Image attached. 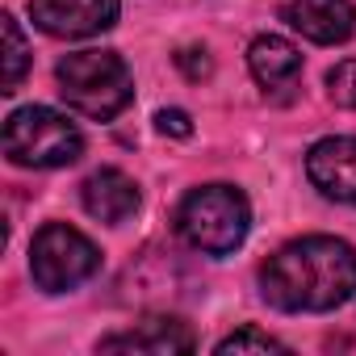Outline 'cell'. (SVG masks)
Masks as SVG:
<instances>
[{
	"label": "cell",
	"instance_id": "1",
	"mask_svg": "<svg viewBox=\"0 0 356 356\" xmlns=\"http://www.w3.org/2000/svg\"><path fill=\"white\" fill-rule=\"evenodd\" d=\"M260 293L285 314H323L356 293V248L335 235H302L260 268Z\"/></svg>",
	"mask_w": 356,
	"mask_h": 356
},
{
	"label": "cell",
	"instance_id": "2",
	"mask_svg": "<svg viewBox=\"0 0 356 356\" xmlns=\"http://www.w3.org/2000/svg\"><path fill=\"white\" fill-rule=\"evenodd\" d=\"M55 80H59L63 101L92 122H109L134 101L130 67L113 51H76V55L59 59Z\"/></svg>",
	"mask_w": 356,
	"mask_h": 356
},
{
	"label": "cell",
	"instance_id": "3",
	"mask_svg": "<svg viewBox=\"0 0 356 356\" xmlns=\"http://www.w3.org/2000/svg\"><path fill=\"white\" fill-rule=\"evenodd\" d=\"M176 231L193 252L227 256L252 231V206L235 185H202L176 210Z\"/></svg>",
	"mask_w": 356,
	"mask_h": 356
},
{
	"label": "cell",
	"instance_id": "4",
	"mask_svg": "<svg viewBox=\"0 0 356 356\" xmlns=\"http://www.w3.org/2000/svg\"><path fill=\"white\" fill-rule=\"evenodd\" d=\"M84 151V134L59 109L26 105L5 122V155L17 168H67Z\"/></svg>",
	"mask_w": 356,
	"mask_h": 356
},
{
	"label": "cell",
	"instance_id": "5",
	"mask_svg": "<svg viewBox=\"0 0 356 356\" xmlns=\"http://www.w3.org/2000/svg\"><path fill=\"white\" fill-rule=\"evenodd\" d=\"M97 268H101L97 243L67 222H47L30 243V277L47 293H67L84 285Z\"/></svg>",
	"mask_w": 356,
	"mask_h": 356
},
{
	"label": "cell",
	"instance_id": "6",
	"mask_svg": "<svg viewBox=\"0 0 356 356\" xmlns=\"http://www.w3.org/2000/svg\"><path fill=\"white\" fill-rule=\"evenodd\" d=\"M122 0H30V17L51 38H92L109 30Z\"/></svg>",
	"mask_w": 356,
	"mask_h": 356
},
{
	"label": "cell",
	"instance_id": "7",
	"mask_svg": "<svg viewBox=\"0 0 356 356\" xmlns=\"http://www.w3.org/2000/svg\"><path fill=\"white\" fill-rule=\"evenodd\" d=\"M306 176L327 202L356 206V134L318 138L306 151Z\"/></svg>",
	"mask_w": 356,
	"mask_h": 356
},
{
	"label": "cell",
	"instance_id": "8",
	"mask_svg": "<svg viewBox=\"0 0 356 356\" xmlns=\"http://www.w3.org/2000/svg\"><path fill=\"white\" fill-rule=\"evenodd\" d=\"M281 17L293 34H302L306 42H318V47L348 42L352 30H356V5L352 0H285Z\"/></svg>",
	"mask_w": 356,
	"mask_h": 356
},
{
	"label": "cell",
	"instance_id": "9",
	"mask_svg": "<svg viewBox=\"0 0 356 356\" xmlns=\"http://www.w3.org/2000/svg\"><path fill=\"white\" fill-rule=\"evenodd\" d=\"M80 197H84V210L97 222H109V227L130 222L138 214V206H143L138 185L130 181L122 168H97L88 181L80 185Z\"/></svg>",
	"mask_w": 356,
	"mask_h": 356
},
{
	"label": "cell",
	"instance_id": "10",
	"mask_svg": "<svg viewBox=\"0 0 356 356\" xmlns=\"http://www.w3.org/2000/svg\"><path fill=\"white\" fill-rule=\"evenodd\" d=\"M197 339L181 318H143L138 327L101 339V352H147V356H172V352H193Z\"/></svg>",
	"mask_w": 356,
	"mask_h": 356
},
{
	"label": "cell",
	"instance_id": "11",
	"mask_svg": "<svg viewBox=\"0 0 356 356\" xmlns=\"http://www.w3.org/2000/svg\"><path fill=\"white\" fill-rule=\"evenodd\" d=\"M248 67L256 76V84L264 92H281V88H293L298 76H302V55L289 38L281 34H260L252 47H248Z\"/></svg>",
	"mask_w": 356,
	"mask_h": 356
},
{
	"label": "cell",
	"instance_id": "12",
	"mask_svg": "<svg viewBox=\"0 0 356 356\" xmlns=\"http://www.w3.org/2000/svg\"><path fill=\"white\" fill-rule=\"evenodd\" d=\"M0 22H5V88L0 92H17V84L30 72V47H26V34L13 13H5Z\"/></svg>",
	"mask_w": 356,
	"mask_h": 356
},
{
	"label": "cell",
	"instance_id": "13",
	"mask_svg": "<svg viewBox=\"0 0 356 356\" xmlns=\"http://www.w3.org/2000/svg\"><path fill=\"white\" fill-rule=\"evenodd\" d=\"M218 356H243V352H285V343L281 339H273L268 331H256V327H243V331H235V335H227V339H218V348H214Z\"/></svg>",
	"mask_w": 356,
	"mask_h": 356
},
{
	"label": "cell",
	"instance_id": "14",
	"mask_svg": "<svg viewBox=\"0 0 356 356\" xmlns=\"http://www.w3.org/2000/svg\"><path fill=\"white\" fill-rule=\"evenodd\" d=\"M327 97L339 109H356V59H343L327 72Z\"/></svg>",
	"mask_w": 356,
	"mask_h": 356
},
{
	"label": "cell",
	"instance_id": "15",
	"mask_svg": "<svg viewBox=\"0 0 356 356\" xmlns=\"http://www.w3.org/2000/svg\"><path fill=\"white\" fill-rule=\"evenodd\" d=\"M155 126H159V134H172V138H189L193 134V122H189L185 109H159Z\"/></svg>",
	"mask_w": 356,
	"mask_h": 356
},
{
	"label": "cell",
	"instance_id": "16",
	"mask_svg": "<svg viewBox=\"0 0 356 356\" xmlns=\"http://www.w3.org/2000/svg\"><path fill=\"white\" fill-rule=\"evenodd\" d=\"M176 63L185 67V76H189V80H202V76H210V59H206V51H197V47L181 51V55H176Z\"/></svg>",
	"mask_w": 356,
	"mask_h": 356
}]
</instances>
